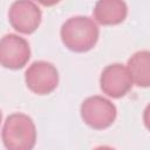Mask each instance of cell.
<instances>
[{"instance_id":"6da1fadb","label":"cell","mask_w":150,"mask_h":150,"mask_svg":"<svg viewBox=\"0 0 150 150\" xmlns=\"http://www.w3.org/2000/svg\"><path fill=\"white\" fill-rule=\"evenodd\" d=\"M61 40L71 52L84 53L93 49L98 40L97 23L88 16H73L61 27Z\"/></svg>"},{"instance_id":"8fae6325","label":"cell","mask_w":150,"mask_h":150,"mask_svg":"<svg viewBox=\"0 0 150 150\" xmlns=\"http://www.w3.org/2000/svg\"><path fill=\"white\" fill-rule=\"evenodd\" d=\"M1 118H2V114H1V110H0V123H1Z\"/></svg>"},{"instance_id":"9c48e42d","label":"cell","mask_w":150,"mask_h":150,"mask_svg":"<svg viewBox=\"0 0 150 150\" xmlns=\"http://www.w3.org/2000/svg\"><path fill=\"white\" fill-rule=\"evenodd\" d=\"M127 70L131 81L138 86L146 88L150 84V53L139 50L128 60Z\"/></svg>"},{"instance_id":"3957f363","label":"cell","mask_w":150,"mask_h":150,"mask_svg":"<svg viewBox=\"0 0 150 150\" xmlns=\"http://www.w3.org/2000/svg\"><path fill=\"white\" fill-rule=\"evenodd\" d=\"M81 117L93 129L102 130L110 127L117 115L116 107L102 96H90L81 104Z\"/></svg>"},{"instance_id":"ba28073f","label":"cell","mask_w":150,"mask_h":150,"mask_svg":"<svg viewBox=\"0 0 150 150\" xmlns=\"http://www.w3.org/2000/svg\"><path fill=\"white\" fill-rule=\"evenodd\" d=\"M128 13L125 2L118 0H101L93 9L94 19L103 26H114L124 21Z\"/></svg>"},{"instance_id":"52a82bcc","label":"cell","mask_w":150,"mask_h":150,"mask_svg":"<svg viewBox=\"0 0 150 150\" xmlns=\"http://www.w3.org/2000/svg\"><path fill=\"white\" fill-rule=\"evenodd\" d=\"M101 90L112 98L123 97L132 87V81L127 68L121 63L107 66L100 77Z\"/></svg>"},{"instance_id":"8992f818","label":"cell","mask_w":150,"mask_h":150,"mask_svg":"<svg viewBox=\"0 0 150 150\" xmlns=\"http://www.w3.org/2000/svg\"><path fill=\"white\" fill-rule=\"evenodd\" d=\"M41 11L33 1H15L8 11L11 26L19 33L32 34L41 23Z\"/></svg>"},{"instance_id":"30bf717a","label":"cell","mask_w":150,"mask_h":150,"mask_svg":"<svg viewBox=\"0 0 150 150\" xmlns=\"http://www.w3.org/2000/svg\"><path fill=\"white\" fill-rule=\"evenodd\" d=\"M94 150H115V149L111 148V146H108V145H102V146H97Z\"/></svg>"},{"instance_id":"5b68a950","label":"cell","mask_w":150,"mask_h":150,"mask_svg":"<svg viewBox=\"0 0 150 150\" xmlns=\"http://www.w3.org/2000/svg\"><path fill=\"white\" fill-rule=\"evenodd\" d=\"M30 59L29 43L16 34H6L0 39V64L7 69H21Z\"/></svg>"},{"instance_id":"277c9868","label":"cell","mask_w":150,"mask_h":150,"mask_svg":"<svg viewBox=\"0 0 150 150\" xmlns=\"http://www.w3.org/2000/svg\"><path fill=\"white\" fill-rule=\"evenodd\" d=\"M25 81L30 91L38 95H47L54 91L59 84V71L47 61L33 62L25 73Z\"/></svg>"},{"instance_id":"7a4b0ae2","label":"cell","mask_w":150,"mask_h":150,"mask_svg":"<svg viewBox=\"0 0 150 150\" xmlns=\"http://www.w3.org/2000/svg\"><path fill=\"white\" fill-rule=\"evenodd\" d=\"M2 142L7 150H33L36 142L33 120L20 112L9 115L2 128Z\"/></svg>"}]
</instances>
